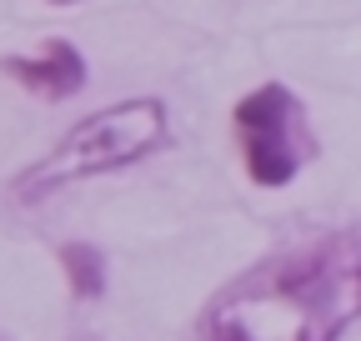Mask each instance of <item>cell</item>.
<instances>
[{
    "instance_id": "6da1fadb",
    "label": "cell",
    "mask_w": 361,
    "mask_h": 341,
    "mask_svg": "<svg viewBox=\"0 0 361 341\" xmlns=\"http://www.w3.org/2000/svg\"><path fill=\"white\" fill-rule=\"evenodd\" d=\"M361 321V236L322 231L236 271L196 316V341H341Z\"/></svg>"
},
{
    "instance_id": "7a4b0ae2",
    "label": "cell",
    "mask_w": 361,
    "mask_h": 341,
    "mask_svg": "<svg viewBox=\"0 0 361 341\" xmlns=\"http://www.w3.org/2000/svg\"><path fill=\"white\" fill-rule=\"evenodd\" d=\"M166 146H171V106L161 96H130L106 111L80 116L35 166L20 170L11 191L20 206H30V201H45V196L75 186V181L130 170V166L161 156Z\"/></svg>"
},
{
    "instance_id": "3957f363",
    "label": "cell",
    "mask_w": 361,
    "mask_h": 341,
    "mask_svg": "<svg viewBox=\"0 0 361 341\" xmlns=\"http://www.w3.org/2000/svg\"><path fill=\"white\" fill-rule=\"evenodd\" d=\"M231 136L246 166V181L261 191L291 186L301 170L316 161V131L306 101L291 91L286 80H261L231 106Z\"/></svg>"
},
{
    "instance_id": "277c9868",
    "label": "cell",
    "mask_w": 361,
    "mask_h": 341,
    "mask_svg": "<svg viewBox=\"0 0 361 341\" xmlns=\"http://www.w3.org/2000/svg\"><path fill=\"white\" fill-rule=\"evenodd\" d=\"M0 75L16 80L20 91H30L45 106H66V101H75L85 91L90 66H85V51L75 40L51 35L35 56H0Z\"/></svg>"
},
{
    "instance_id": "5b68a950",
    "label": "cell",
    "mask_w": 361,
    "mask_h": 341,
    "mask_svg": "<svg viewBox=\"0 0 361 341\" xmlns=\"http://www.w3.org/2000/svg\"><path fill=\"white\" fill-rule=\"evenodd\" d=\"M61 271H66V286H71L75 302H101L106 286H111L106 256H101V246H90V241H66L61 246Z\"/></svg>"
},
{
    "instance_id": "8992f818",
    "label": "cell",
    "mask_w": 361,
    "mask_h": 341,
    "mask_svg": "<svg viewBox=\"0 0 361 341\" xmlns=\"http://www.w3.org/2000/svg\"><path fill=\"white\" fill-rule=\"evenodd\" d=\"M40 6H80V0H40Z\"/></svg>"
}]
</instances>
